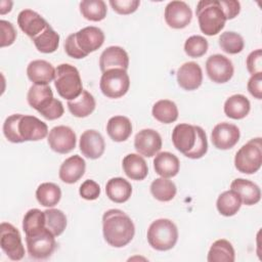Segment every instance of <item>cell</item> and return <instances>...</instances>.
Segmentation results:
<instances>
[{
    "instance_id": "cell-1",
    "label": "cell",
    "mask_w": 262,
    "mask_h": 262,
    "mask_svg": "<svg viewBox=\"0 0 262 262\" xmlns=\"http://www.w3.org/2000/svg\"><path fill=\"white\" fill-rule=\"evenodd\" d=\"M174 147L185 157L196 160L208 151V140L204 129L190 124H178L172 131Z\"/></svg>"
},
{
    "instance_id": "cell-2",
    "label": "cell",
    "mask_w": 262,
    "mask_h": 262,
    "mask_svg": "<svg viewBox=\"0 0 262 262\" xmlns=\"http://www.w3.org/2000/svg\"><path fill=\"white\" fill-rule=\"evenodd\" d=\"M102 232L110 246L123 248L133 239L135 226L125 212L119 209H110L102 215Z\"/></svg>"
},
{
    "instance_id": "cell-3",
    "label": "cell",
    "mask_w": 262,
    "mask_h": 262,
    "mask_svg": "<svg viewBox=\"0 0 262 262\" xmlns=\"http://www.w3.org/2000/svg\"><path fill=\"white\" fill-rule=\"evenodd\" d=\"M104 42V34L101 29L89 26L71 34L64 41L66 53L76 59L84 58L89 53L99 49Z\"/></svg>"
},
{
    "instance_id": "cell-4",
    "label": "cell",
    "mask_w": 262,
    "mask_h": 262,
    "mask_svg": "<svg viewBox=\"0 0 262 262\" xmlns=\"http://www.w3.org/2000/svg\"><path fill=\"white\" fill-rule=\"evenodd\" d=\"M201 31L207 36L217 35L227 20L219 0H201L195 10Z\"/></svg>"
},
{
    "instance_id": "cell-5",
    "label": "cell",
    "mask_w": 262,
    "mask_h": 262,
    "mask_svg": "<svg viewBox=\"0 0 262 262\" xmlns=\"http://www.w3.org/2000/svg\"><path fill=\"white\" fill-rule=\"evenodd\" d=\"M54 86L58 95L64 99L73 100L83 91L80 73L70 63H61L55 69Z\"/></svg>"
},
{
    "instance_id": "cell-6",
    "label": "cell",
    "mask_w": 262,
    "mask_h": 262,
    "mask_svg": "<svg viewBox=\"0 0 262 262\" xmlns=\"http://www.w3.org/2000/svg\"><path fill=\"white\" fill-rule=\"evenodd\" d=\"M146 237L152 249L162 252L168 251L174 248L178 241V229L170 219H157L149 225Z\"/></svg>"
},
{
    "instance_id": "cell-7",
    "label": "cell",
    "mask_w": 262,
    "mask_h": 262,
    "mask_svg": "<svg viewBox=\"0 0 262 262\" xmlns=\"http://www.w3.org/2000/svg\"><path fill=\"white\" fill-rule=\"evenodd\" d=\"M262 165V140L256 137L245 143L235 154L234 166L245 174L256 173Z\"/></svg>"
},
{
    "instance_id": "cell-8",
    "label": "cell",
    "mask_w": 262,
    "mask_h": 262,
    "mask_svg": "<svg viewBox=\"0 0 262 262\" xmlns=\"http://www.w3.org/2000/svg\"><path fill=\"white\" fill-rule=\"evenodd\" d=\"M130 87V78L123 69H112L102 73L99 88L102 94L108 98L124 96Z\"/></svg>"
},
{
    "instance_id": "cell-9",
    "label": "cell",
    "mask_w": 262,
    "mask_h": 262,
    "mask_svg": "<svg viewBox=\"0 0 262 262\" xmlns=\"http://www.w3.org/2000/svg\"><path fill=\"white\" fill-rule=\"evenodd\" d=\"M26 244L29 255L37 260L49 258L56 248L55 236L46 227L34 234L26 235Z\"/></svg>"
},
{
    "instance_id": "cell-10",
    "label": "cell",
    "mask_w": 262,
    "mask_h": 262,
    "mask_svg": "<svg viewBox=\"0 0 262 262\" xmlns=\"http://www.w3.org/2000/svg\"><path fill=\"white\" fill-rule=\"evenodd\" d=\"M0 247L12 261H19L25 256L20 233L16 227L8 222L0 224Z\"/></svg>"
},
{
    "instance_id": "cell-11",
    "label": "cell",
    "mask_w": 262,
    "mask_h": 262,
    "mask_svg": "<svg viewBox=\"0 0 262 262\" xmlns=\"http://www.w3.org/2000/svg\"><path fill=\"white\" fill-rule=\"evenodd\" d=\"M206 72L214 83L223 84L228 82L234 73L231 60L222 54H213L206 61Z\"/></svg>"
},
{
    "instance_id": "cell-12",
    "label": "cell",
    "mask_w": 262,
    "mask_h": 262,
    "mask_svg": "<svg viewBox=\"0 0 262 262\" xmlns=\"http://www.w3.org/2000/svg\"><path fill=\"white\" fill-rule=\"evenodd\" d=\"M49 147L58 154H69L76 147V134L72 128L68 126L53 127L47 136Z\"/></svg>"
},
{
    "instance_id": "cell-13",
    "label": "cell",
    "mask_w": 262,
    "mask_h": 262,
    "mask_svg": "<svg viewBox=\"0 0 262 262\" xmlns=\"http://www.w3.org/2000/svg\"><path fill=\"white\" fill-rule=\"evenodd\" d=\"M241 132L237 126L227 122L217 124L211 133L213 145L222 150L232 148L239 140Z\"/></svg>"
},
{
    "instance_id": "cell-14",
    "label": "cell",
    "mask_w": 262,
    "mask_h": 262,
    "mask_svg": "<svg viewBox=\"0 0 262 262\" xmlns=\"http://www.w3.org/2000/svg\"><path fill=\"white\" fill-rule=\"evenodd\" d=\"M167 25L172 29L187 27L192 18V11L184 1H171L167 4L164 12Z\"/></svg>"
},
{
    "instance_id": "cell-15",
    "label": "cell",
    "mask_w": 262,
    "mask_h": 262,
    "mask_svg": "<svg viewBox=\"0 0 262 262\" xmlns=\"http://www.w3.org/2000/svg\"><path fill=\"white\" fill-rule=\"evenodd\" d=\"M18 133L23 142L38 141L48 136V127L35 116L21 115L18 123Z\"/></svg>"
},
{
    "instance_id": "cell-16",
    "label": "cell",
    "mask_w": 262,
    "mask_h": 262,
    "mask_svg": "<svg viewBox=\"0 0 262 262\" xmlns=\"http://www.w3.org/2000/svg\"><path fill=\"white\" fill-rule=\"evenodd\" d=\"M134 147L140 156L151 158L162 148V137L154 129H142L134 138Z\"/></svg>"
},
{
    "instance_id": "cell-17",
    "label": "cell",
    "mask_w": 262,
    "mask_h": 262,
    "mask_svg": "<svg viewBox=\"0 0 262 262\" xmlns=\"http://www.w3.org/2000/svg\"><path fill=\"white\" fill-rule=\"evenodd\" d=\"M176 77L178 85L187 91L198 89L203 82L202 69L194 61H187L180 66L177 70Z\"/></svg>"
},
{
    "instance_id": "cell-18",
    "label": "cell",
    "mask_w": 262,
    "mask_h": 262,
    "mask_svg": "<svg viewBox=\"0 0 262 262\" xmlns=\"http://www.w3.org/2000/svg\"><path fill=\"white\" fill-rule=\"evenodd\" d=\"M79 147L83 156L91 160H96L104 152L105 142L102 135L98 131L90 129L82 133Z\"/></svg>"
},
{
    "instance_id": "cell-19",
    "label": "cell",
    "mask_w": 262,
    "mask_h": 262,
    "mask_svg": "<svg viewBox=\"0 0 262 262\" xmlns=\"http://www.w3.org/2000/svg\"><path fill=\"white\" fill-rule=\"evenodd\" d=\"M128 67V53L120 46H110L105 48L100 54L99 68L102 73L112 69H123L127 71Z\"/></svg>"
},
{
    "instance_id": "cell-20",
    "label": "cell",
    "mask_w": 262,
    "mask_h": 262,
    "mask_svg": "<svg viewBox=\"0 0 262 262\" xmlns=\"http://www.w3.org/2000/svg\"><path fill=\"white\" fill-rule=\"evenodd\" d=\"M17 25L26 35L33 39L49 24L36 11L32 9H24L17 15Z\"/></svg>"
},
{
    "instance_id": "cell-21",
    "label": "cell",
    "mask_w": 262,
    "mask_h": 262,
    "mask_svg": "<svg viewBox=\"0 0 262 262\" xmlns=\"http://www.w3.org/2000/svg\"><path fill=\"white\" fill-rule=\"evenodd\" d=\"M86 163L79 155L71 156L60 165L58 176L60 180L68 184L76 183L85 173Z\"/></svg>"
},
{
    "instance_id": "cell-22",
    "label": "cell",
    "mask_w": 262,
    "mask_h": 262,
    "mask_svg": "<svg viewBox=\"0 0 262 262\" xmlns=\"http://www.w3.org/2000/svg\"><path fill=\"white\" fill-rule=\"evenodd\" d=\"M27 75L34 84L48 85L54 80L55 69L50 62L44 59H35L28 64Z\"/></svg>"
},
{
    "instance_id": "cell-23",
    "label": "cell",
    "mask_w": 262,
    "mask_h": 262,
    "mask_svg": "<svg viewBox=\"0 0 262 262\" xmlns=\"http://www.w3.org/2000/svg\"><path fill=\"white\" fill-rule=\"evenodd\" d=\"M230 189L234 190L241 198L242 204L252 206L257 204L261 199V190L259 186L245 178H236L230 184Z\"/></svg>"
},
{
    "instance_id": "cell-24",
    "label": "cell",
    "mask_w": 262,
    "mask_h": 262,
    "mask_svg": "<svg viewBox=\"0 0 262 262\" xmlns=\"http://www.w3.org/2000/svg\"><path fill=\"white\" fill-rule=\"evenodd\" d=\"M154 169L157 174L164 178H171L178 174L180 162L178 158L169 151H162L154 159Z\"/></svg>"
},
{
    "instance_id": "cell-25",
    "label": "cell",
    "mask_w": 262,
    "mask_h": 262,
    "mask_svg": "<svg viewBox=\"0 0 262 262\" xmlns=\"http://www.w3.org/2000/svg\"><path fill=\"white\" fill-rule=\"evenodd\" d=\"M122 166L127 177L132 180H143L148 174L147 164L139 154H129L125 156Z\"/></svg>"
},
{
    "instance_id": "cell-26",
    "label": "cell",
    "mask_w": 262,
    "mask_h": 262,
    "mask_svg": "<svg viewBox=\"0 0 262 262\" xmlns=\"http://www.w3.org/2000/svg\"><path fill=\"white\" fill-rule=\"evenodd\" d=\"M105 192L112 202L122 204L130 199L132 186L128 180L122 177H114L106 182Z\"/></svg>"
},
{
    "instance_id": "cell-27",
    "label": "cell",
    "mask_w": 262,
    "mask_h": 262,
    "mask_svg": "<svg viewBox=\"0 0 262 262\" xmlns=\"http://www.w3.org/2000/svg\"><path fill=\"white\" fill-rule=\"evenodd\" d=\"M106 132L112 140L116 142L125 141L132 133L131 121L125 116L112 117L106 123Z\"/></svg>"
},
{
    "instance_id": "cell-28",
    "label": "cell",
    "mask_w": 262,
    "mask_h": 262,
    "mask_svg": "<svg viewBox=\"0 0 262 262\" xmlns=\"http://www.w3.org/2000/svg\"><path fill=\"white\" fill-rule=\"evenodd\" d=\"M224 114L233 120H241L248 116L251 110L250 100L243 94L229 96L224 102Z\"/></svg>"
},
{
    "instance_id": "cell-29",
    "label": "cell",
    "mask_w": 262,
    "mask_h": 262,
    "mask_svg": "<svg viewBox=\"0 0 262 262\" xmlns=\"http://www.w3.org/2000/svg\"><path fill=\"white\" fill-rule=\"evenodd\" d=\"M95 106V99L93 95L87 90H83L77 98L68 101V108L70 113L77 118L88 117L93 113Z\"/></svg>"
},
{
    "instance_id": "cell-30",
    "label": "cell",
    "mask_w": 262,
    "mask_h": 262,
    "mask_svg": "<svg viewBox=\"0 0 262 262\" xmlns=\"http://www.w3.org/2000/svg\"><path fill=\"white\" fill-rule=\"evenodd\" d=\"M235 259L234 249L230 242L221 238L215 241L208 253V262H233Z\"/></svg>"
},
{
    "instance_id": "cell-31",
    "label": "cell",
    "mask_w": 262,
    "mask_h": 262,
    "mask_svg": "<svg viewBox=\"0 0 262 262\" xmlns=\"http://www.w3.org/2000/svg\"><path fill=\"white\" fill-rule=\"evenodd\" d=\"M53 98V92L49 85L34 84L30 87L27 94L28 103L37 112L43 108Z\"/></svg>"
},
{
    "instance_id": "cell-32",
    "label": "cell",
    "mask_w": 262,
    "mask_h": 262,
    "mask_svg": "<svg viewBox=\"0 0 262 262\" xmlns=\"http://www.w3.org/2000/svg\"><path fill=\"white\" fill-rule=\"evenodd\" d=\"M61 198L60 187L53 182H43L36 190V199L41 206L52 208L57 205Z\"/></svg>"
},
{
    "instance_id": "cell-33",
    "label": "cell",
    "mask_w": 262,
    "mask_h": 262,
    "mask_svg": "<svg viewBox=\"0 0 262 262\" xmlns=\"http://www.w3.org/2000/svg\"><path fill=\"white\" fill-rule=\"evenodd\" d=\"M38 51L42 53H52L59 45V35L48 25L39 35L32 39Z\"/></svg>"
},
{
    "instance_id": "cell-34",
    "label": "cell",
    "mask_w": 262,
    "mask_h": 262,
    "mask_svg": "<svg viewBox=\"0 0 262 262\" xmlns=\"http://www.w3.org/2000/svg\"><path fill=\"white\" fill-rule=\"evenodd\" d=\"M242 206L239 195L232 189L223 191L217 199L216 207L218 212L226 217L235 215Z\"/></svg>"
},
{
    "instance_id": "cell-35",
    "label": "cell",
    "mask_w": 262,
    "mask_h": 262,
    "mask_svg": "<svg viewBox=\"0 0 262 262\" xmlns=\"http://www.w3.org/2000/svg\"><path fill=\"white\" fill-rule=\"evenodd\" d=\"M152 117L164 124H170L178 119V108L174 101L161 99L157 101L151 110Z\"/></svg>"
},
{
    "instance_id": "cell-36",
    "label": "cell",
    "mask_w": 262,
    "mask_h": 262,
    "mask_svg": "<svg viewBox=\"0 0 262 262\" xmlns=\"http://www.w3.org/2000/svg\"><path fill=\"white\" fill-rule=\"evenodd\" d=\"M79 7L83 17L91 21H100L107 13L106 4L102 0H83Z\"/></svg>"
},
{
    "instance_id": "cell-37",
    "label": "cell",
    "mask_w": 262,
    "mask_h": 262,
    "mask_svg": "<svg viewBox=\"0 0 262 262\" xmlns=\"http://www.w3.org/2000/svg\"><path fill=\"white\" fill-rule=\"evenodd\" d=\"M176 185L168 178H156L150 184V192L152 196L160 202H169L176 195Z\"/></svg>"
},
{
    "instance_id": "cell-38",
    "label": "cell",
    "mask_w": 262,
    "mask_h": 262,
    "mask_svg": "<svg viewBox=\"0 0 262 262\" xmlns=\"http://www.w3.org/2000/svg\"><path fill=\"white\" fill-rule=\"evenodd\" d=\"M45 213V226L49 229L54 236H59L67 227V216L58 209L49 208L44 211Z\"/></svg>"
},
{
    "instance_id": "cell-39",
    "label": "cell",
    "mask_w": 262,
    "mask_h": 262,
    "mask_svg": "<svg viewBox=\"0 0 262 262\" xmlns=\"http://www.w3.org/2000/svg\"><path fill=\"white\" fill-rule=\"evenodd\" d=\"M45 226V213L39 209L29 210L23 219V229L26 235H31L39 230L43 229Z\"/></svg>"
},
{
    "instance_id": "cell-40",
    "label": "cell",
    "mask_w": 262,
    "mask_h": 262,
    "mask_svg": "<svg viewBox=\"0 0 262 262\" xmlns=\"http://www.w3.org/2000/svg\"><path fill=\"white\" fill-rule=\"evenodd\" d=\"M219 46L228 54H236L244 49L245 41L239 34L227 31L220 35Z\"/></svg>"
},
{
    "instance_id": "cell-41",
    "label": "cell",
    "mask_w": 262,
    "mask_h": 262,
    "mask_svg": "<svg viewBox=\"0 0 262 262\" xmlns=\"http://www.w3.org/2000/svg\"><path fill=\"white\" fill-rule=\"evenodd\" d=\"M208 47H209L208 41L203 36H200V35L190 36L188 39H186L184 43L185 53L192 58H198L203 56L207 52Z\"/></svg>"
},
{
    "instance_id": "cell-42",
    "label": "cell",
    "mask_w": 262,
    "mask_h": 262,
    "mask_svg": "<svg viewBox=\"0 0 262 262\" xmlns=\"http://www.w3.org/2000/svg\"><path fill=\"white\" fill-rule=\"evenodd\" d=\"M21 114H13L7 117L3 123V134L12 143H21L23 140L18 133V123Z\"/></svg>"
},
{
    "instance_id": "cell-43",
    "label": "cell",
    "mask_w": 262,
    "mask_h": 262,
    "mask_svg": "<svg viewBox=\"0 0 262 262\" xmlns=\"http://www.w3.org/2000/svg\"><path fill=\"white\" fill-rule=\"evenodd\" d=\"M64 108L60 100L53 98L51 99L43 108H41L38 113L42 115L46 120L52 121L60 118L63 115Z\"/></svg>"
},
{
    "instance_id": "cell-44",
    "label": "cell",
    "mask_w": 262,
    "mask_h": 262,
    "mask_svg": "<svg viewBox=\"0 0 262 262\" xmlns=\"http://www.w3.org/2000/svg\"><path fill=\"white\" fill-rule=\"evenodd\" d=\"M110 5L119 14H131L135 12L140 5L139 0H111Z\"/></svg>"
},
{
    "instance_id": "cell-45",
    "label": "cell",
    "mask_w": 262,
    "mask_h": 262,
    "mask_svg": "<svg viewBox=\"0 0 262 262\" xmlns=\"http://www.w3.org/2000/svg\"><path fill=\"white\" fill-rule=\"evenodd\" d=\"M80 195L87 201L96 200L100 194V186L92 179L85 180L79 188Z\"/></svg>"
},
{
    "instance_id": "cell-46",
    "label": "cell",
    "mask_w": 262,
    "mask_h": 262,
    "mask_svg": "<svg viewBox=\"0 0 262 262\" xmlns=\"http://www.w3.org/2000/svg\"><path fill=\"white\" fill-rule=\"evenodd\" d=\"M0 29H1V47L10 46L14 43L16 39V31L13 25L8 21L1 19L0 20Z\"/></svg>"
},
{
    "instance_id": "cell-47",
    "label": "cell",
    "mask_w": 262,
    "mask_h": 262,
    "mask_svg": "<svg viewBox=\"0 0 262 262\" xmlns=\"http://www.w3.org/2000/svg\"><path fill=\"white\" fill-rule=\"evenodd\" d=\"M246 66L251 75L262 73V50L256 49L252 51L247 57Z\"/></svg>"
},
{
    "instance_id": "cell-48",
    "label": "cell",
    "mask_w": 262,
    "mask_h": 262,
    "mask_svg": "<svg viewBox=\"0 0 262 262\" xmlns=\"http://www.w3.org/2000/svg\"><path fill=\"white\" fill-rule=\"evenodd\" d=\"M248 91L257 99H262V73L252 75L247 84Z\"/></svg>"
},
{
    "instance_id": "cell-49",
    "label": "cell",
    "mask_w": 262,
    "mask_h": 262,
    "mask_svg": "<svg viewBox=\"0 0 262 262\" xmlns=\"http://www.w3.org/2000/svg\"><path fill=\"white\" fill-rule=\"evenodd\" d=\"M226 19L234 18L241 11V3L236 0H219Z\"/></svg>"
},
{
    "instance_id": "cell-50",
    "label": "cell",
    "mask_w": 262,
    "mask_h": 262,
    "mask_svg": "<svg viewBox=\"0 0 262 262\" xmlns=\"http://www.w3.org/2000/svg\"><path fill=\"white\" fill-rule=\"evenodd\" d=\"M12 7V2L7 1V0H1L0 1V13L5 14L11 10Z\"/></svg>"
}]
</instances>
